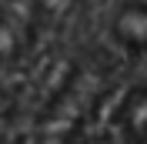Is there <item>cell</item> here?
Returning a JSON list of instances; mask_svg holds the SVG:
<instances>
[{"instance_id":"obj_1","label":"cell","mask_w":147,"mask_h":144,"mask_svg":"<svg viewBox=\"0 0 147 144\" xmlns=\"http://www.w3.org/2000/svg\"><path fill=\"white\" fill-rule=\"evenodd\" d=\"M114 34L124 47L147 50V0H127L114 17Z\"/></svg>"}]
</instances>
